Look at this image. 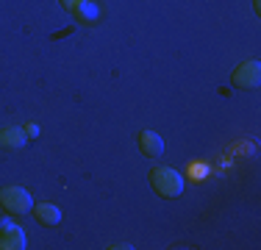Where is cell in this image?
I'll return each instance as SVG.
<instances>
[{
    "instance_id": "obj_1",
    "label": "cell",
    "mask_w": 261,
    "mask_h": 250,
    "mask_svg": "<svg viewBox=\"0 0 261 250\" xmlns=\"http://www.w3.org/2000/svg\"><path fill=\"white\" fill-rule=\"evenodd\" d=\"M150 186L161 197H178L184 192V175L172 167H156L150 172Z\"/></svg>"
},
{
    "instance_id": "obj_2",
    "label": "cell",
    "mask_w": 261,
    "mask_h": 250,
    "mask_svg": "<svg viewBox=\"0 0 261 250\" xmlns=\"http://www.w3.org/2000/svg\"><path fill=\"white\" fill-rule=\"evenodd\" d=\"M0 206H3L9 214H28L34 209V200L22 186H3L0 189Z\"/></svg>"
},
{
    "instance_id": "obj_3",
    "label": "cell",
    "mask_w": 261,
    "mask_h": 250,
    "mask_svg": "<svg viewBox=\"0 0 261 250\" xmlns=\"http://www.w3.org/2000/svg\"><path fill=\"white\" fill-rule=\"evenodd\" d=\"M0 250H25V234L9 217H0Z\"/></svg>"
},
{
    "instance_id": "obj_4",
    "label": "cell",
    "mask_w": 261,
    "mask_h": 250,
    "mask_svg": "<svg viewBox=\"0 0 261 250\" xmlns=\"http://www.w3.org/2000/svg\"><path fill=\"white\" fill-rule=\"evenodd\" d=\"M233 86H239V89H256L258 81H261V64L258 61H245V64H239L231 75Z\"/></svg>"
},
{
    "instance_id": "obj_5",
    "label": "cell",
    "mask_w": 261,
    "mask_h": 250,
    "mask_svg": "<svg viewBox=\"0 0 261 250\" xmlns=\"http://www.w3.org/2000/svg\"><path fill=\"white\" fill-rule=\"evenodd\" d=\"M136 142H139V150H142V153L150 156V159H156V156L164 153V139H161L156 131H142Z\"/></svg>"
},
{
    "instance_id": "obj_6",
    "label": "cell",
    "mask_w": 261,
    "mask_h": 250,
    "mask_svg": "<svg viewBox=\"0 0 261 250\" xmlns=\"http://www.w3.org/2000/svg\"><path fill=\"white\" fill-rule=\"evenodd\" d=\"M25 131L22 128H0V150H14L25 145Z\"/></svg>"
},
{
    "instance_id": "obj_7",
    "label": "cell",
    "mask_w": 261,
    "mask_h": 250,
    "mask_svg": "<svg viewBox=\"0 0 261 250\" xmlns=\"http://www.w3.org/2000/svg\"><path fill=\"white\" fill-rule=\"evenodd\" d=\"M34 217H36L42 225H59V222H61V211H59V206H53V203H39V206H34Z\"/></svg>"
},
{
    "instance_id": "obj_8",
    "label": "cell",
    "mask_w": 261,
    "mask_h": 250,
    "mask_svg": "<svg viewBox=\"0 0 261 250\" xmlns=\"http://www.w3.org/2000/svg\"><path fill=\"white\" fill-rule=\"evenodd\" d=\"M97 14H100V9H97V3H92V0H84V3H78L75 9H72V17H75L78 22H95Z\"/></svg>"
},
{
    "instance_id": "obj_9",
    "label": "cell",
    "mask_w": 261,
    "mask_h": 250,
    "mask_svg": "<svg viewBox=\"0 0 261 250\" xmlns=\"http://www.w3.org/2000/svg\"><path fill=\"white\" fill-rule=\"evenodd\" d=\"M208 167L206 164H192L189 167V172H192V181H203V175H206Z\"/></svg>"
},
{
    "instance_id": "obj_10",
    "label": "cell",
    "mask_w": 261,
    "mask_h": 250,
    "mask_svg": "<svg viewBox=\"0 0 261 250\" xmlns=\"http://www.w3.org/2000/svg\"><path fill=\"white\" fill-rule=\"evenodd\" d=\"M25 136H28V139H36V136H39V128H36L34 122L25 125Z\"/></svg>"
},
{
    "instance_id": "obj_11",
    "label": "cell",
    "mask_w": 261,
    "mask_h": 250,
    "mask_svg": "<svg viewBox=\"0 0 261 250\" xmlns=\"http://www.w3.org/2000/svg\"><path fill=\"white\" fill-rule=\"evenodd\" d=\"M78 3H84V0H61V6H64V9H70V11L75 9Z\"/></svg>"
}]
</instances>
